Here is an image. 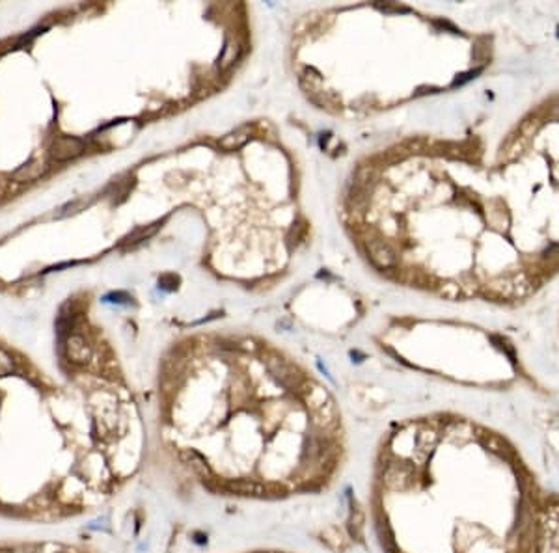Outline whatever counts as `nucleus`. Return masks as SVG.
Here are the masks:
<instances>
[{
	"label": "nucleus",
	"instance_id": "1",
	"mask_svg": "<svg viewBox=\"0 0 559 553\" xmlns=\"http://www.w3.org/2000/svg\"><path fill=\"white\" fill-rule=\"evenodd\" d=\"M535 289V283L526 272L512 274L505 278H496L487 283V291H490L498 298H524L531 295Z\"/></svg>",
	"mask_w": 559,
	"mask_h": 553
},
{
	"label": "nucleus",
	"instance_id": "2",
	"mask_svg": "<svg viewBox=\"0 0 559 553\" xmlns=\"http://www.w3.org/2000/svg\"><path fill=\"white\" fill-rule=\"evenodd\" d=\"M0 553H88V552L79 546L64 544V542L15 540V542H0Z\"/></svg>",
	"mask_w": 559,
	"mask_h": 553
},
{
	"label": "nucleus",
	"instance_id": "3",
	"mask_svg": "<svg viewBox=\"0 0 559 553\" xmlns=\"http://www.w3.org/2000/svg\"><path fill=\"white\" fill-rule=\"evenodd\" d=\"M84 149H86V146L79 138L60 136V138H56L53 142V146H51V158L56 160V163H67V160L81 157Z\"/></svg>",
	"mask_w": 559,
	"mask_h": 553
},
{
	"label": "nucleus",
	"instance_id": "4",
	"mask_svg": "<svg viewBox=\"0 0 559 553\" xmlns=\"http://www.w3.org/2000/svg\"><path fill=\"white\" fill-rule=\"evenodd\" d=\"M65 350V358L70 361L71 365H86L88 361L92 360L93 350L92 347L88 345V341L79 333H71L70 338L65 339L64 345Z\"/></svg>",
	"mask_w": 559,
	"mask_h": 553
},
{
	"label": "nucleus",
	"instance_id": "5",
	"mask_svg": "<svg viewBox=\"0 0 559 553\" xmlns=\"http://www.w3.org/2000/svg\"><path fill=\"white\" fill-rule=\"evenodd\" d=\"M367 250H369L371 261L379 268H390L396 265V254L382 240H371V242H367Z\"/></svg>",
	"mask_w": 559,
	"mask_h": 553
},
{
	"label": "nucleus",
	"instance_id": "6",
	"mask_svg": "<svg viewBox=\"0 0 559 553\" xmlns=\"http://www.w3.org/2000/svg\"><path fill=\"white\" fill-rule=\"evenodd\" d=\"M47 172V164L43 163V160H30V163H26L24 166H21V168L17 170V172H13V181H17V183H32V181H38L41 179V175L45 174Z\"/></svg>",
	"mask_w": 559,
	"mask_h": 553
},
{
	"label": "nucleus",
	"instance_id": "7",
	"mask_svg": "<svg viewBox=\"0 0 559 553\" xmlns=\"http://www.w3.org/2000/svg\"><path fill=\"white\" fill-rule=\"evenodd\" d=\"M250 133L252 129L246 125V127H239L235 129L233 133L226 134L224 138L220 140V147L222 149H226V151H235V149H241V147L245 146L246 142L250 140Z\"/></svg>",
	"mask_w": 559,
	"mask_h": 553
},
{
	"label": "nucleus",
	"instance_id": "8",
	"mask_svg": "<svg viewBox=\"0 0 559 553\" xmlns=\"http://www.w3.org/2000/svg\"><path fill=\"white\" fill-rule=\"evenodd\" d=\"M157 229H159V224H152V226L138 227L136 231H133V233L129 235L127 239H125V245H129V246L140 245L142 240H147L149 237H153V235L157 233Z\"/></svg>",
	"mask_w": 559,
	"mask_h": 553
},
{
	"label": "nucleus",
	"instance_id": "9",
	"mask_svg": "<svg viewBox=\"0 0 559 553\" xmlns=\"http://www.w3.org/2000/svg\"><path fill=\"white\" fill-rule=\"evenodd\" d=\"M93 198H86V196H82V198H76L73 199L71 204L64 205L62 209H60L58 216H67V215H75V213H79V211L86 209L88 205L92 204Z\"/></svg>",
	"mask_w": 559,
	"mask_h": 553
},
{
	"label": "nucleus",
	"instance_id": "10",
	"mask_svg": "<svg viewBox=\"0 0 559 553\" xmlns=\"http://www.w3.org/2000/svg\"><path fill=\"white\" fill-rule=\"evenodd\" d=\"M239 54H241V47L237 45V43H227L226 49H224V53H222V56H220L222 69H227V67L235 62V60L239 58Z\"/></svg>",
	"mask_w": 559,
	"mask_h": 553
},
{
	"label": "nucleus",
	"instance_id": "11",
	"mask_svg": "<svg viewBox=\"0 0 559 553\" xmlns=\"http://www.w3.org/2000/svg\"><path fill=\"white\" fill-rule=\"evenodd\" d=\"M440 295H442L444 298L455 300V298H459L460 295V286L459 283H455V281H448V283L442 286V289H440Z\"/></svg>",
	"mask_w": 559,
	"mask_h": 553
},
{
	"label": "nucleus",
	"instance_id": "12",
	"mask_svg": "<svg viewBox=\"0 0 559 553\" xmlns=\"http://www.w3.org/2000/svg\"><path fill=\"white\" fill-rule=\"evenodd\" d=\"M481 67H478V69H473V71H468V73H464V75H460V76H457V79H455V82H453V88L455 86H462V84H466V82L468 81H472V79H476V76L479 75V73H481Z\"/></svg>",
	"mask_w": 559,
	"mask_h": 553
}]
</instances>
